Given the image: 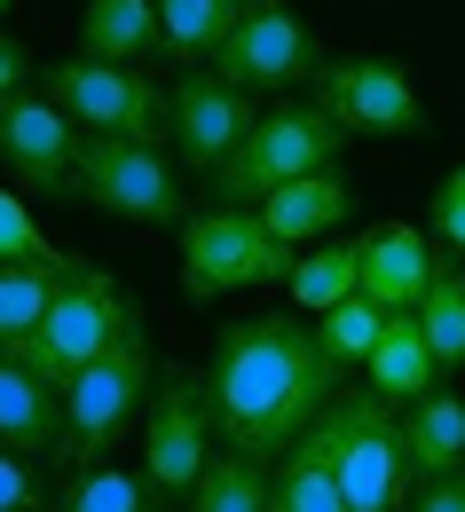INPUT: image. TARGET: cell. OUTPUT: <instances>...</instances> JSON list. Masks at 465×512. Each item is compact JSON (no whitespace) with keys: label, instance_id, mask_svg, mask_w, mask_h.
I'll list each match as a JSON object with an SVG mask.
<instances>
[{"label":"cell","instance_id":"obj_1","mask_svg":"<svg viewBox=\"0 0 465 512\" xmlns=\"http://www.w3.org/2000/svg\"><path fill=\"white\" fill-rule=\"evenodd\" d=\"M332 355L316 347V323L292 316H245L221 331L213 363H205V402H213V434L253 457H284L324 410H332Z\"/></svg>","mask_w":465,"mask_h":512},{"label":"cell","instance_id":"obj_2","mask_svg":"<svg viewBox=\"0 0 465 512\" xmlns=\"http://www.w3.org/2000/svg\"><path fill=\"white\" fill-rule=\"evenodd\" d=\"M316 434L332 449V473L347 489V512H410V457H402V410L379 402L371 386L332 402L316 418Z\"/></svg>","mask_w":465,"mask_h":512},{"label":"cell","instance_id":"obj_3","mask_svg":"<svg viewBox=\"0 0 465 512\" xmlns=\"http://www.w3.org/2000/svg\"><path fill=\"white\" fill-rule=\"evenodd\" d=\"M150 386H158L150 339H142V323H127V331L64 386V449H56V465H64V473H87L103 449L127 434V418L150 402Z\"/></svg>","mask_w":465,"mask_h":512},{"label":"cell","instance_id":"obj_4","mask_svg":"<svg viewBox=\"0 0 465 512\" xmlns=\"http://www.w3.org/2000/svg\"><path fill=\"white\" fill-rule=\"evenodd\" d=\"M339 150H347V127H339L324 103H276L213 182H221L229 205H268V197L284 190V182H300V174H332Z\"/></svg>","mask_w":465,"mask_h":512},{"label":"cell","instance_id":"obj_5","mask_svg":"<svg viewBox=\"0 0 465 512\" xmlns=\"http://www.w3.org/2000/svg\"><path fill=\"white\" fill-rule=\"evenodd\" d=\"M127 323H134L127 292H119L95 260H79V268L64 276V292H56V308H48V323H40L32 339H16L8 355H16L32 379H48L56 394H64V386L79 379V371H87V363L127 331Z\"/></svg>","mask_w":465,"mask_h":512},{"label":"cell","instance_id":"obj_6","mask_svg":"<svg viewBox=\"0 0 465 512\" xmlns=\"http://www.w3.org/2000/svg\"><path fill=\"white\" fill-rule=\"evenodd\" d=\"M292 276V245L268 237L253 205H213L182 221V292L190 300H229L253 284H284Z\"/></svg>","mask_w":465,"mask_h":512},{"label":"cell","instance_id":"obj_7","mask_svg":"<svg viewBox=\"0 0 465 512\" xmlns=\"http://www.w3.org/2000/svg\"><path fill=\"white\" fill-rule=\"evenodd\" d=\"M79 197L142 221V229H182L190 205H182V174L158 158V142H127V134H87L79 150Z\"/></svg>","mask_w":465,"mask_h":512},{"label":"cell","instance_id":"obj_8","mask_svg":"<svg viewBox=\"0 0 465 512\" xmlns=\"http://www.w3.org/2000/svg\"><path fill=\"white\" fill-rule=\"evenodd\" d=\"M213 71L237 95H292L324 79V40L308 32V16H292L284 0H253L245 24L229 32V48L213 56Z\"/></svg>","mask_w":465,"mask_h":512},{"label":"cell","instance_id":"obj_9","mask_svg":"<svg viewBox=\"0 0 465 512\" xmlns=\"http://www.w3.org/2000/svg\"><path fill=\"white\" fill-rule=\"evenodd\" d=\"M213 465V402L205 371H166L150 386V426H142V481L158 497H190Z\"/></svg>","mask_w":465,"mask_h":512},{"label":"cell","instance_id":"obj_10","mask_svg":"<svg viewBox=\"0 0 465 512\" xmlns=\"http://www.w3.org/2000/svg\"><path fill=\"white\" fill-rule=\"evenodd\" d=\"M48 95L71 111L79 134H127V142H150L166 127V87L142 79L134 64H95V56H64L48 64Z\"/></svg>","mask_w":465,"mask_h":512},{"label":"cell","instance_id":"obj_11","mask_svg":"<svg viewBox=\"0 0 465 512\" xmlns=\"http://www.w3.org/2000/svg\"><path fill=\"white\" fill-rule=\"evenodd\" d=\"M79 150H87V134L71 127V111L48 95V87L0 103V158H8V174H16L24 190L79 197Z\"/></svg>","mask_w":465,"mask_h":512},{"label":"cell","instance_id":"obj_12","mask_svg":"<svg viewBox=\"0 0 465 512\" xmlns=\"http://www.w3.org/2000/svg\"><path fill=\"white\" fill-rule=\"evenodd\" d=\"M316 103L347 127V142L355 134H426V103H418L410 71L387 56H332L316 79Z\"/></svg>","mask_w":465,"mask_h":512},{"label":"cell","instance_id":"obj_13","mask_svg":"<svg viewBox=\"0 0 465 512\" xmlns=\"http://www.w3.org/2000/svg\"><path fill=\"white\" fill-rule=\"evenodd\" d=\"M261 127L253 119V95H237L221 71H190L174 95H166V134H174V158L182 166H229L245 150V134Z\"/></svg>","mask_w":465,"mask_h":512},{"label":"cell","instance_id":"obj_14","mask_svg":"<svg viewBox=\"0 0 465 512\" xmlns=\"http://www.w3.org/2000/svg\"><path fill=\"white\" fill-rule=\"evenodd\" d=\"M355 253H363V300H379L387 316H418V300H426V284L442 268L434 245L410 221H379V229L355 237Z\"/></svg>","mask_w":465,"mask_h":512},{"label":"cell","instance_id":"obj_15","mask_svg":"<svg viewBox=\"0 0 465 512\" xmlns=\"http://www.w3.org/2000/svg\"><path fill=\"white\" fill-rule=\"evenodd\" d=\"M0 449H16V457L64 449V394L48 379H32L16 355H0Z\"/></svg>","mask_w":465,"mask_h":512},{"label":"cell","instance_id":"obj_16","mask_svg":"<svg viewBox=\"0 0 465 512\" xmlns=\"http://www.w3.org/2000/svg\"><path fill=\"white\" fill-rule=\"evenodd\" d=\"M402 457H410V481H450L465 473V402L450 386L418 394L402 410Z\"/></svg>","mask_w":465,"mask_h":512},{"label":"cell","instance_id":"obj_17","mask_svg":"<svg viewBox=\"0 0 465 512\" xmlns=\"http://www.w3.org/2000/svg\"><path fill=\"white\" fill-rule=\"evenodd\" d=\"M363 386H371L379 402H395V410H410L418 394H434V386H442V363H434V347H426L418 316H387V339L371 347Z\"/></svg>","mask_w":465,"mask_h":512},{"label":"cell","instance_id":"obj_18","mask_svg":"<svg viewBox=\"0 0 465 512\" xmlns=\"http://www.w3.org/2000/svg\"><path fill=\"white\" fill-rule=\"evenodd\" d=\"M158 40V0H87L79 8V56L95 64H150Z\"/></svg>","mask_w":465,"mask_h":512},{"label":"cell","instance_id":"obj_19","mask_svg":"<svg viewBox=\"0 0 465 512\" xmlns=\"http://www.w3.org/2000/svg\"><path fill=\"white\" fill-rule=\"evenodd\" d=\"M347 205H355V190L339 182V166H332V174H300V182H284V190L268 197V205H253V213L268 221L276 245H308V237H324V229L347 221Z\"/></svg>","mask_w":465,"mask_h":512},{"label":"cell","instance_id":"obj_20","mask_svg":"<svg viewBox=\"0 0 465 512\" xmlns=\"http://www.w3.org/2000/svg\"><path fill=\"white\" fill-rule=\"evenodd\" d=\"M268 512H347V489L332 473V449L308 426L300 442L276 457V481H268Z\"/></svg>","mask_w":465,"mask_h":512},{"label":"cell","instance_id":"obj_21","mask_svg":"<svg viewBox=\"0 0 465 512\" xmlns=\"http://www.w3.org/2000/svg\"><path fill=\"white\" fill-rule=\"evenodd\" d=\"M245 8L253 0H158V40L182 64H213L229 48V32L245 24Z\"/></svg>","mask_w":465,"mask_h":512},{"label":"cell","instance_id":"obj_22","mask_svg":"<svg viewBox=\"0 0 465 512\" xmlns=\"http://www.w3.org/2000/svg\"><path fill=\"white\" fill-rule=\"evenodd\" d=\"M71 268H79L71 253L64 260H32V268H24V260H8V268H0V355L48 323V308H56V292H64Z\"/></svg>","mask_w":465,"mask_h":512},{"label":"cell","instance_id":"obj_23","mask_svg":"<svg viewBox=\"0 0 465 512\" xmlns=\"http://www.w3.org/2000/svg\"><path fill=\"white\" fill-rule=\"evenodd\" d=\"M268 481L276 465L253 457V449H213V465L190 489V512H268Z\"/></svg>","mask_w":465,"mask_h":512},{"label":"cell","instance_id":"obj_24","mask_svg":"<svg viewBox=\"0 0 465 512\" xmlns=\"http://www.w3.org/2000/svg\"><path fill=\"white\" fill-rule=\"evenodd\" d=\"M284 284H292V308H300V316H332L339 300L363 292V253H355V245H324V253L292 260Z\"/></svg>","mask_w":465,"mask_h":512},{"label":"cell","instance_id":"obj_25","mask_svg":"<svg viewBox=\"0 0 465 512\" xmlns=\"http://www.w3.org/2000/svg\"><path fill=\"white\" fill-rule=\"evenodd\" d=\"M418 331H426V347H434V363H442V379H450L465 363V268L458 260L434 268V284H426V300H418Z\"/></svg>","mask_w":465,"mask_h":512},{"label":"cell","instance_id":"obj_26","mask_svg":"<svg viewBox=\"0 0 465 512\" xmlns=\"http://www.w3.org/2000/svg\"><path fill=\"white\" fill-rule=\"evenodd\" d=\"M387 339V308L379 300H339L332 316H316V347L332 355V371H355V363H371V347Z\"/></svg>","mask_w":465,"mask_h":512},{"label":"cell","instance_id":"obj_27","mask_svg":"<svg viewBox=\"0 0 465 512\" xmlns=\"http://www.w3.org/2000/svg\"><path fill=\"white\" fill-rule=\"evenodd\" d=\"M56 512H150V481L127 465H87V473H71Z\"/></svg>","mask_w":465,"mask_h":512},{"label":"cell","instance_id":"obj_28","mask_svg":"<svg viewBox=\"0 0 465 512\" xmlns=\"http://www.w3.org/2000/svg\"><path fill=\"white\" fill-rule=\"evenodd\" d=\"M8 260H24V268H32V260H64V253L40 237V221L24 213V197L0 190V268H8Z\"/></svg>","mask_w":465,"mask_h":512},{"label":"cell","instance_id":"obj_29","mask_svg":"<svg viewBox=\"0 0 465 512\" xmlns=\"http://www.w3.org/2000/svg\"><path fill=\"white\" fill-rule=\"evenodd\" d=\"M0 512H48L32 457H16V449H0Z\"/></svg>","mask_w":465,"mask_h":512},{"label":"cell","instance_id":"obj_30","mask_svg":"<svg viewBox=\"0 0 465 512\" xmlns=\"http://www.w3.org/2000/svg\"><path fill=\"white\" fill-rule=\"evenodd\" d=\"M434 237H442L450 253H465V166H450L442 190H434Z\"/></svg>","mask_w":465,"mask_h":512},{"label":"cell","instance_id":"obj_31","mask_svg":"<svg viewBox=\"0 0 465 512\" xmlns=\"http://www.w3.org/2000/svg\"><path fill=\"white\" fill-rule=\"evenodd\" d=\"M16 95H32V48L0 32V103H16Z\"/></svg>","mask_w":465,"mask_h":512},{"label":"cell","instance_id":"obj_32","mask_svg":"<svg viewBox=\"0 0 465 512\" xmlns=\"http://www.w3.org/2000/svg\"><path fill=\"white\" fill-rule=\"evenodd\" d=\"M410 512H465V473H450V481H426V489L410 497Z\"/></svg>","mask_w":465,"mask_h":512},{"label":"cell","instance_id":"obj_33","mask_svg":"<svg viewBox=\"0 0 465 512\" xmlns=\"http://www.w3.org/2000/svg\"><path fill=\"white\" fill-rule=\"evenodd\" d=\"M0 8H8V0H0Z\"/></svg>","mask_w":465,"mask_h":512}]
</instances>
